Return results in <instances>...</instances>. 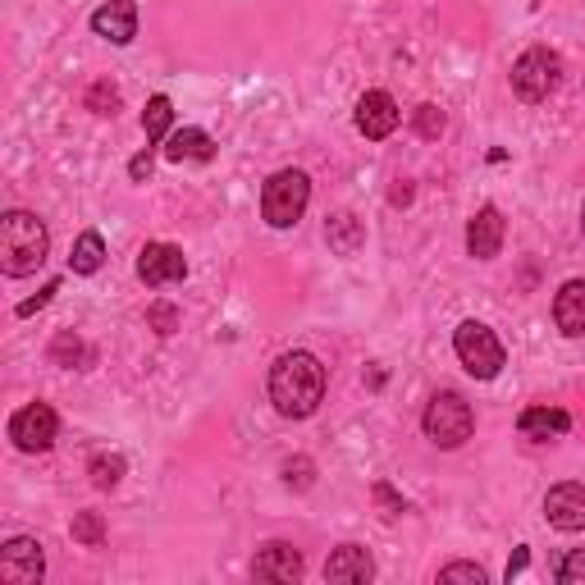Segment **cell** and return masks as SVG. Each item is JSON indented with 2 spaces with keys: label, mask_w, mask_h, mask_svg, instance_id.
<instances>
[{
  "label": "cell",
  "mask_w": 585,
  "mask_h": 585,
  "mask_svg": "<svg viewBox=\"0 0 585 585\" xmlns=\"http://www.w3.org/2000/svg\"><path fill=\"white\" fill-rule=\"evenodd\" d=\"M321 399H325V366L311 353H284L270 366V403H275L280 416L302 421L321 407Z\"/></svg>",
  "instance_id": "obj_1"
},
{
  "label": "cell",
  "mask_w": 585,
  "mask_h": 585,
  "mask_svg": "<svg viewBox=\"0 0 585 585\" xmlns=\"http://www.w3.org/2000/svg\"><path fill=\"white\" fill-rule=\"evenodd\" d=\"M47 248H51V233L32 211H10L0 220V270H6V275H14V280L32 275V270L47 261Z\"/></svg>",
  "instance_id": "obj_2"
},
{
  "label": "cell",
  "mask_w": 585,
  "mask_h": 585,
  "mask_svg": "<svg viewBox=\"0 0 585 585\" xmlns=\"http://www.w3.org/2000/svg\"><path fill=\"white\" fill-rule=\"evenodd\" d=\"M311 202V179L302 170H280L261 188V215L270 229H293Z\"/></svg>",
  "instance_id": "obj_3"
},
{
  "label": "cell",
  "mask_w": 585,
  "mask_h": 585,
  "mask_svg": "<svg viewBox=\"0 0 585 585\" xmlns=\"http://www.w3.org/2000/svg\"><path fill=\"white\" fill-rule=\"evenodd\" d=\"M421 425H425V435H431L440 448H457V444L472 440L476 412H472V403H466L462 394H435L431 407H425V416H421Z\"/></svg>",
  "instance_id": "obj_4"
},
{
  "label": "cell",
  "mask_w": 585,
  "mask_h": 585,
  "mask_svg": "<svg viewBox=\"0 0 585 585\" xmlns=\"http://www.w3.org/2000/svg\"><path fill=\"white\" fill-rule=\"evenodd\" d=\"M563 83V60H558V51H549V47H531L526 56H517V64H513V92L522 97V101H549V92Z\"/></svg>",
  "instance_id": "obj_5"
},
{
  "label": "cell",
  "mask_w": 585,
  "mask_h": 585,
  "mask_svg": "<svg viewBox=\"0 0 585 585\" xmlns=\"http://www.w3.org/2000/svg\"><path fill=\"white\" fill-rule=\"evenodd\" d=\"M453 347H457V362L472 371L476 380H494L503 371V343L481 321H462L457 334H453Z\"/></svg>",
  "instance_id": "obj_6"
},
{
  "label": "cell",
  "mask_w": 585,
  "mask_h": 585,
  "mask_svg": "<svg viewBox=\"0 0 585 585\" xmlns=\"http://www.w3.org/2000/svg\"><path fill=\"white\" fill-rule=\"evenodd\" d=\"M60 435V416L47 403H28L10 416V440L19 453H47Z\"/></svg>",
  "instance_id": "obj_7"
},
{
  "label": "cell",
  "mask_w": 585,
  "mask_h": 585,
  "mask_svg": "<svg viewBox=\"0 0 585 585\" xmlns=\"http://www.w3.org/2000/svg\"><path fill=\"white\" fill-rule=\"evenodd\" d=\"M47 572V558H42V544L32 535H14L0 544V581L6 585H37Z\"/></svg>",
  "instance_id": "obj_8"
},
{
  "label": "cell",
  "mask_w": 585,
  "mask_h": 585,
  "mask_svg": "<svg viewBox=\"0 0 585 585\" xmlns=\"http://www.w3.org/2000/svg\"><path fill=\"white\" fill-rule=\"evenodd\" d=\"M188 275V256L183 248L174 243H147L142 256H138V280L147 289H165V284H179Z\"/></svg>",
  "instance_id": "obj_9"
},
{
  "label": "cell",
  "mask_w": 585,
  "mask_h": 585,
  "mask_svg": "<svg viewBox=\"0 0 585 585\" xmlns=\"http://www.w3.org/2000/svg\"><path fill=\"white\" fill-rule=\"evenodd\" d=\"M544 517H549L554 531H585V485L567 481V485H554L544 494Z\"/></svg>",
  "instance_id": "obj_10"
},
{
  "label": "cell",
  "mask_w": 585,
  "mask_h": 585,
  "mask_svg": "<svg viewBox=\"0 0 585 585\" xmlns=\"http://www.w3.org/2000/svg\"><path fill=\"white\" fill-rule=\"evenodd\" d=\"M92 32L114 42V47H129L138 37V0H105V6L92 14Z\"/></svg>",
  "instance_id": "obj_11"
},
{
  "label": "cell",
  "mask_w": 585,
  "mask_h": 585,
  "mask_svg": "<svg viewBox=\"0 0 585 585\" xmlns=\"http://www.w3.org/2000/svg\"><path fill=\"white\" fill-rule=\"evenodd\" d=\"M399 101L389 97V92H366L362 101H357V129H362V138H371V142H380V138H389L399 129Z\"/></svg>",
  "instance_id": "obj_12"
},
{
  "label": "cell",
  "mask_w": 585,
  "mask_h": 585,
  "mask_svg": "<svg viewBox=\"0 0 585 585\" xmlns=\"http://www.w3.org/2000/svg\"><path fill=\"white\" fill-rule=\"evenodd\" d=\"M252 576L256 581H297L302 576V554L284 539H270L265 549L252 558Z\"/></svg>",
  "instance_id": "obj_13"
},
{
  "label": "cell",
  "mask_w": 585,
  "mask_h": 585,
  "mask_svg": "<svg viewBox=\"0 0 585 585\" xmlns=\"http://www.w3.org/2000/svg\"><path fill=\"white\" fill-rule=\"evenodd\" d=\"M466 252L476 261H494L503 252V215L494 206H481L466 224Z\"/></svg>",
  "instance_id": "obj_14"
},
{
  "label": "cell",
  "mask_w": 585,
  "mask_h": 585,
  "mask_svg": "<svg viewBox=\"0 0 585 585\" xmlns=\"http://www.w3.org/2000/svg\"><path fill=\"white\" fill-rule=\"evenodd\" d=\"M517 431L526 435V440H535V444H544V440H558V435H567L572 431V416L563 412V407H526L522 416H517Z\"/></svg>",
  "instance_id": "obj_15"
},
{
  "label": "cell",
  "mask_w": 585,
  "mask_h": 585,
  "mask_svg": "<svg viewBox=\"0 0 585 585\" xmlns=\"http://www.w3.org/2000/svg\"><path fill=\"white\" fill-rule=\"evenodd\" d=\"M554 325L567 334V339H581L585 334V280H567L554 297Z\"/></svg>",
  "instance_id": "obj_16"
},
{
  "label": "cell",
  "mask_w": 585,
  "mask_h": 585,
  "mask_svg": "<svg viewBox=\"0 0 585 585\" xmlns=\"http://www.w3.org/2000/svg\"><path fill=\"white\" fill-rule=\"evenodd\" d=\"M375 576V563L371 554L362 549V544H343V549L330 554L325 563V581H353V585H366Z\"/></svg>",
  "instance_id": "obj_17"
},
{
  "label": "cell",
  "mask_w": 585,
  "mask_h": 585,
  "mask_svg": "<svg viewBox=\"0 0 585 585\" xmlns=\"http://www.w3.org/2000/svg\"><path fill=\"white\" fill-rule=\"evenodd\" d=\"M325 243H330L334 256H357L362 243H366V224H362L353 211H339V215H330V224H325Z\"/></svg>",
  "instance_id": "obj_18"
},
{
  "label": "cell",
  "mask_w": 585,
  "mask_h": 585,
  "mask_svg": "<svg viewBox=\"0 0 585 585\" xmlns=\"http://www.w3.org/2000/svg\"><path fill=\"white\" fill-rule=\"evenodd\" d=\"M165 155H170L174 165H183V161H211V155H215V142H211V133H202V129H179V133L170 138Z\"/></svg>",
  "instance_id": "obj_19"
},
{
  "label": "cell",
  "mask_w": 585,
  "mask_h": 585,
  "mask_svg": "<svg viewBox=\"0 0 585 585\" xmlns=\"http://www.w3.org/2000/svg\"><path fill=\"white\" fill-rule=\"evenodd\" d=\"M101 261H105V239H101V233H97V229L78 233L73 256H69V270H73V275H97Z\"/></svg>",
  "instance_id": "obj_20"
},
{
  "label": "cell",
  "mask_w": 585,
  "mask_h": 585,
  "mask_svg": "<svg viewBox=\"0 0 585 585\" xmlns=\"http://www.w3.org/2000/svg\"><path fill=\"white\" fill-rule=\"evenodd\" d=\"M51 362L56 366H69V371H88L92 362H97V353H92V347L83 343V339H78V334H56V343H51Z\"/></svg>",
  "instance_id": "obj_21"
},
{
  "label": "cell",
  "mask_w": 585,
  "mask_h": 585,
  "mask_svg": "<svg viewBox=\"0 0 585 585\" xmlns=\"http://www.w3.org/2000/svg\"><path fill=\"white\" fill-rule=\"evenodd\" d=\"M170 124H174V105H170V97H151V101H147V110H142L147 142H161V138L170 133Z\"/></svg>",
  "instance_id": "obj_22"
},
{
  "label": "cell",
  "mask_w": 585,
  "mask_h": 585,
  "mask_svg": "<svg viewBox=\"0 0 585 585\" xmlns=\"http://www.w3.org/2000/svg\"><path fill=\"white\" fill-rule=\"evenodd\" d=\"M124 472H129V466H124L120 453H97V457L88 462V476H92L97 490H114V485L124 481Z\"/></svg>",
  "instance_id": "obj_23"
},
{
  "label": "cell",
  "mask_w": 585,
  "mask_h": 585,
  "mask_svg": "<svg viewBox=\"0 0 585 585\" xmlns=\"http://www.w3.org/2000/svg\"><path fill=\"white\" fill-rule=\"evenodd\" d=\"M73 539H78V544H88V549H97V544L105 539V522H101V513H78V517H73Z\"/></svg>",
  "instance_id": "obj_24"
},
{
  "label": "cell",
  "mask_w": 585,
  "mask_h": 585,
  "mask_svg": "<svg viewBox=\"0 0 585 585\" xmlns=\"http://www.w3.org/2000/svg\"><path fill=\"white\" fill-rule=\"evenodd\" d=\"M412 124H416V133H421V138H440L448 120H444V110H440L435 101H425V105H416V114H412Z\"/></svg>",
  "instance_id": "obj_25"
},
{
  "label": "cell",
  "mask_w": 585,
  "mask_h": 585,
  "mask_svg": "<svg viewBox=\"0 0 585 585\" xmlns=\"http://www.w3.org/2000/svg\"><path fill=\"white\" fill-rule=\"evenodd\" d=\"M88 110L92 114H114V110H120V88L105 83V78H101V83H92L88 88Z\"/></svg>",
  "instance_id": "obj_26"
},
{
  "label": "cell",
  "mask_w": 585,
  "mask_h": 585,
  "mask_svg": "<svg viewBox=\"0 0 585 585\" xmlns=\"http://www.w3.org/2000/svg\"><path fill=\"white\" fill-rule=\"evenodd\" d=\"M147 330L174 334V330H179V311H174L170 302H151V306H147Z\"/></svg>",
  "instance_id": "obj_27"
},
{
  "label": "cell",
  "mask_w": 585,
  "mask_h": 585,
  "mask_svg": "<svg viewBox=\"0 0 585 585\" xmlns=\"http://www.w3.org/2000/svg\"><path fill=\"white\" fill-rule=\"evenodd\" d=\"M440 581H444V585H453V581H466V585H485L490 576H485V567H481V563H448V567L440 572Z\"/></svg>",
  "instance_id": "obj_28"
},
{
  "label": "cell",
  "mask_w": 585,
  "mask_h": 585,
  "mask_svg": "<svg viewBox=\"0 0 585 585\" xmlns=\"http://www.w3.org/2000/svg\"><path fill=\"white\" fill-rule=\"evenodd\" d=\"M558 581H563V585H585V549H572V554L558 563Z\"/></svg>",
  "instance_id": "obj_29"
},
{
  "label": "cell",
  "mask_w": 585,
  "mask_h": 585,
  "mask_svg": "<svg viewBox=\"0 0 585 585\" xmlns=\"http://www.w3.org/2000/svg\"><path fill=\"white\" fill-rule=\"evenodd\" d=\"M311 472H316V466H311L306 457H297V462H284V485H293V490H306V485H311Z\"/></svg>",
  "instance_id": "obj_30"
},
{
  "label": "cell",
  "mask_w": 585,
  "mask_h": 585,
  "mask_svg": "<svg viewBox=\"0 0 585 585\" xmlns=\"http://www.w3.org/2000/svg\"><path fill=\"white\" fill-rule=\"evenodd\" d=\"M375 503H380V508H384V517H399V513H407V503L394 494V490H389L384 481L375 485Z\"/></svg>",
  "instance_id": "obj_31"
},
{
  "label": "cell",
  "mask_w": 585,
  "mask_h": 585,
  "mask_svg": "<svg viewBox=\"0 0 585 585\" xmlns=\"http://www.w3.org/2000/svg\"><path fill=\"white\" fill-rule=\"evenodd\" d=\"M56 293H60V280H51V284H47L42 293H37V297H28V302H19V316H32V311H37V306H47V302H51Z\"/></svg>",
  "instance_id": "obj_32"
},
{
  "label": "cell",
  "mask_w": 585,
  "mask_h": 585,
  "mask_svg": "<svg viewBox=\"0 0 585 585\" xmlns=\"http://www.w3.org/2000/svg\"><path fill=\"white\" fill-rule=\"evenodd\" d=\"M129 174H133V179H147V174H151V151H138V155H133Z\"/></svg>",
  "instance_id": "obj_33"
},
{
  "label": "cell",
  "mask_w": 585,
  "mask_h": 585,
  "mask_svg": "<svg viewBox=\"0 0 585 585\" xmlns=\"http://www.w3.org/2000/svg\"><path fill=\"white\" fill-rule=\"evenodd\" d=\"M526 558H531V554H526V549H517V554H513V563H508V581H513V576H522V572H526Z\"/></svg>",
  "instance_id": "obj_34"
},
{
  "label": "cell",
  "mask_w": 585,
  "mask_h": 585,
  "mask_svg": "<svg viewBox=\"0 0 585 585\" xmlns=\"http://www.w3.org/2000/svg\"><path fill=\"white\" fill-rule=\"evenodd\" d=\"M581 229H585V206H581Z\"/></svg>",
  "instance_id": "obj_35"
}]
</instances>
